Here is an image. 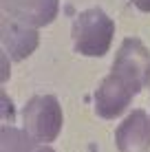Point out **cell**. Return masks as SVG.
<instances>
[{
	"mask_svg": "<svg viewBox=\"0 0 150 152\" xmlns=\"http://www.w3.org/2000/svg\"><path fill=\"white\" fill-rule=\"evenodd\" d=\"M113 35H115V22L102 9H86L77 13L71 27L75 51L89 57L104 55L113 42Z\"/></svg>",
	"mask_w": 150,
	"mask_h": 152,
	"instance_id": "6da1fadb",
	"label": "cell"
},
{
	"mask_svg": "<svg viewBox=\"0 0 150 152\" xmlns=\"http://www.w3.org/2000/svg\"><path fill=\"white\" fill-rule=\"evenodd\" d=\"M24 132L38 143H51L62 130V108L58 99L51 95L31 97L22 110Z\"/></svg>",
	"mask_w": 150,
	"mask_h": 152,
	"instance_id": "7a4b0ae2",
	"label": "cell"
},
{
	"mask_svg": "<svg viewBox=\"0 0 150 152\" xmlns=\"http://www.w3.org/2000/svg\"><path fill=\"white\" fill-rule=\"evenodd\" d=\"M139 93L137 86H132L126 77L110 71V75L104 77L95 93V110L104 119H115L126 110V106L132 102Z\"/></svg>",
	"mask_w": 150,
	"mask_h": 152,
	"instance_id": "3957f363",
	"label": "cell"
},
{
	"mask_svg": "<svg viewBox=\"0 0 150 152\" xmlns=\"http://www.w3.org/2000/svg\"><path fill=\"white\" fill-rule=\"evenodd\" d=\"M113 73L126 77L132 86L143 91V86L148 84V73H150V53L141 40L137 38L124 40L119 53L115 57V64H113Z\"/></svg>",
	"mask_w": 150,
	"mask_h": 152,
	"instance_id": "277c9868",
	"label": "cell"
},
{
	"mask_svg": "<svg viewBox=\"0 0 150 152\" xmlns=\"http://www.w3.org/2000/svg\"><path fill=\"white\" fill-rule=\"evenodd\" d=\"M40 42V33L35 27L27 22L11 18V15H2V46L4 53L11 60H24L35 51Z\"/></svg>",
	"mask_w": 150,
	"mask_h": 152,
	"instance_id": "5b68a950",
	"label": "cell"
},
{
	"mask_svg": "<svg viewBox=\"0 0 150 152\" xmlns=\"http://www.w3.org/2000/svg\"><path fill=\"white\" fill-rule=\"evenodd\" d=\"M2 11L38 29L58 15V0H2Z\"/></svg>",
	"mask_w": 150,
	"mask_h": 152,
	"instance_id": "8992f818",
	"label": "cell"
},
{
	"mask_svg": "<svg viewBox=\"0 0 150 152\" xmlns=\"http://www.w3.org/2000/svg\"><path fill=\"white\" fill-rule=\"evenodd\" d=\"M119 152H150V117L143 110H135L117 128Z\"/></svg>",
	"mask_w": 150,
	"mask_h": 152,
	"instance_id": "52a82bcc",
	"label": "cell"
},
{
	"mask_svg": "<svg viewBox=\"0 0 150 152\" xmlns=\"http://www.w3.org/2000/svg\"><path fill=\"white\" fill-rule=\"evenodd\" d=\"M35 141L27 132L4 126L2 128V152H35Z\"/></svg>",
	"mask_w": 150,
	"mask_h": 152,
	"instance_id": "ba28073f",
	"label": "cell"
},
{
	"mask_svg": "<svg viewBox=\"0 0 150 152\" xmlns=\"http://www.w3.org/2000/svg\"><path fill=\"white\" fill-rule=\"evenodd\" d=\"M2 117L4 121H13V106H11V99L7 97V93H2Z\"/></svg>",
	"mask_w": 150,
	"mask_h": 152,
	"instance_id": "9c48e42d",
	"label": "cell"
},
{
	"mask_svg": "<svg viewBox=\"0 0 150 152\" xmlns=\"http://www.w3.org/2000/svg\"><path fill=\"white\" fill-rule=\"evenodd\" d=\"M132 4L139 9V11H143V13H150V0H130Z\"/></svg>",
	"mask_w": 150,
	"mask_h": 152,
	"instance_id": "30bf717a",
	"label": "cell"
},
{
	"mask_svg": "<svg viewBox=\"0 0 150 152\" xmlns=\"http://www.w3.org/2000/svg\"><path fill=\"white\" fill-rule=\"evenodd\" d=\"M9 77V55L2 51V82H7Z\"/></svg>",
	"mask_w": 150,
	"mask_h": 152,
	"instance_id": "8fae6325",
	"label": "cell"
},
{
	"mask_svg": "<svg viewBox=\"0 0 150 152\" xmlns=\"http://www.w3.org/2000/svg\"><path fill=\"white\" fill-rule=\"evenodd\" d=\"M35 152H53V150L46 148V145H38V148H35Z\"/></svg>",
	"mask_w": 150,
	"mask_h": 152,
	"instance_id": "7c38bea8",
	"label": "cell"
},
{
	"mask_svg": "<svg viewBox=\"0 0 150 152\" xmlns=\"http://www.w3.org/2000/svg\"><path fill=\"white\" fill-rule=\"evenodd\" d=\"M148 86H150V73H148Z\"/></svg>",
	"mask_w": 150,
	"mask_h": 152,
	"instance_id": "4fadbf2b",
	"label": "cell"
}]
</instances>
